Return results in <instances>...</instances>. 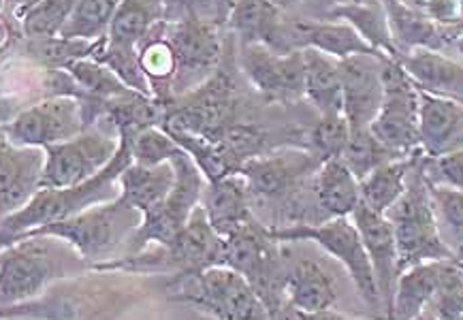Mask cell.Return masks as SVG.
I'll list each match as a JSON object with an SVG mask.
<instances>
[{
	"mask_svg": "<svg viewBox=\"0 0 463 320\" xmlns=\"http://www.w3.org/2000/svg\"><path fill=\"white\" fill-rule=\"evenodd\" d=\"M325 20H342L350 24L380 56L400 61V52H397L393 34H391L387 11L380 0H367V3L359 5H334L326 11Z\"/></svg>",
	"mask_w": 463,
	"mask_h": 320,
	"instance_id": "cell-29",
	"label": "cell"
},
{
	"mask_svg": "<svg viewBox=\"0 0 463 320\" xmlns=\"http://www.w3.org/2000/svg\"><path fill=\"white\" fill-rule=\"evenodd\" d=\"M160 22H165L163 0H120L109 24L107 43L137 47Z\"/></svg>",
	"mask_w": 463,
	"mask_h": 320,
	"instance_id": "cell-32",
	"label": "cell"
},
{
	"mask_svg": "<svg viewBox=\"0 0 463 320\" xmlns=\"http://www.w3.org/2000/svg\"><path fill=\"white\" fill-rule=\"evenodd\" d=\"M425 312L436 320L463 318V263L459 260H442L436 290Z\"/></svg>",
	"mask_w": 463,
	"mask_h": 320,
	"instance_id": "cell-39",
	"label": "cell"
},
{
	"mask_svg": "<svg viewBox=\"0 0 463 320\" xmlns=\"http://www.w3.org/2000/svg\"><path fill=\"white\" fill-rule=\"evenodd\" d=\"M175 182V171L171 163L156 165V167H144V165L130 163L122 175L118 177L120 197L137 210L141 216L158 207L169 197Z\"/></svg>",
	"mask_w": 463,
	"mask_h": 320,
	"instance_id": "cell-27",
	"label": "cell"
},
{
	"mask_svg": "<svg viewBox=\"0 0 463 320\" xmlns=\"http://www.w3.org/2000/svg\"><path fill=\"white\" fill-rule=\"evenodd\" d=\"M425 160L427 156L423 152L414 156L406 180V191L393 207L384 212L393 227L397 248H400L402 271L412 265L430 263V260H455L438 235L430 180L425 175Z\"/></svg>",
	"mask_w": 463,
	"mask_h": 320,
	"instance_id": "cell-5",
	"label": "cell"
},
{
	"mask_svg": "<svg viewBox=\"0 0 463 320\" xmlns=\"http://www.w3.org/2000/svg\"><path fill=\"white\" fill-rule=\"evenodd\" d=\"M425 175L430 182L447 184L463 191V147L438 158L425 160Z\"/></svg>",
	"mask_w": 463,
	"mask_h": 320,
	"instance_id": "cell-44",
	"label": "cell"
},
{
	"mask_svg": "<svg viewBox=\"0 0 463 320\" xmlns=\"http://www.w3.org/2000/svg\"><path fill=\"white\" fill-rule=\"evenodd\" d=\"M165 248H167L174 276L194 274L207 267L222 265L224 259V237L218 235L216 229L212 227L203 205L194 207L174 244Z\"/></svg>",
	"mask_w": 463,
	"mask_h": 320,
	"instance_id": "cell-20",
	"label": "cell"
},
{
	"mask_svg": "<svg viewBox=\"0 0 463 320\" xmlns=\"http://www.w3.org/2000/svg\"><path fill=\"white\" fill-rule=\"evenodd\" d=\"M334 5H359V3H367V0H331Z\"/></svg>",
	"mask_w": 463,
	"mask_h": 320,
	"instance_id": "cell-49",
	"label": "cell"
},
{
	"mask_svg": "<svg viewBox=\"0 0 463 320\" xmlns=\"http://www.w3.org/2000/svg\"><path fill=\"white\" fill-rule=\"evenodd\" d=\"M420 92L463 103V61L438 50H417L403 53L397 61Z\"/></svg>",
	"mask_w": 463,
	"mask_h": 320,
	"instance_id": "cell-23",
	"label": "cell"
},
{
	"mask_svg": "<svg viewBox=\"0 0 463 320\" xmlns=\"http://www.w3.org/2000/svg\"><path fill=\"white\" fill-rule=\"evenodd\" d=\"M419 147L427 158L463 147V103L420 92Z\"/></svg>",
	"mask_w": 463,
	"mask_h": 320,
	"instance_id": "cell-21",
	"label": "cell"
},
{
	"mask_svg": "<svg viewBox=\"0 0 463 320\" xmlns=\"http://www.w3.org/2000/svg\"><path fill=\"white\" fill-rule=\"evenodd\" d=\"M141 69L150 81L152 97L160 105H167L174 99L175 80V53L167 39V22H160L154 31L137 45Z\"/></svg>",
	"mask_w": 463,
	"mask_h": 320,
	"instance_id": "cell-30",
	"label": "cell"
},
{
	"mask_svg": "<svg viewBox=\"0 0 463 320\" xmlns=\"http://www.w3.org/2000/svg\"><path fill=\"white\" fill-rule=\"evenodd\" d=\"M64 71H67L71 80L75 81V86L84 92V97L99 100V103L103 105L107 100L127 97V94L133 92L130 88L124 86L105 64L94 61L92 56L69 62Z\"/></svg>",
	"mask_w": 463,
	"mask_h": 320,
	"instance_id": "cell-36",
	"label": "cell"
},
{
	"mask_svg": "<svg viewBox=\"0 0 463 320\" xmlns=\"http://www.w3.org/2000/svg\"><path fill=\"white\" fill-rule=\"evenodd\" d=\"M350 221H353L354 227L359 229L361 241H364L367 259H370L372 263L373 278H376L378 295L384 310V320H387L391 306H393L397 280H400L402 276L400 248H397L393 227H391V222L387 221L384 213L370 210L365 203L357 205V210L353 212Z\"/></svg>",
	"mask_w": 463,
	"mask_h": 320,
	"instance_id": "cell-16",
	"label": "cell"
},
{
	"mask_svg": "<svg viewBox=\"0 0 463 320\" xmlns=\"http://www.w3.org/2000/svg\"><path fill=\"white\" fill-rule=\"evenodd\" d=\"M45 150L11 144L0 127V221L22 210L41 188Z\"/></svg>",
	"mask_w": 463,
	"mask_h": 320,
	"instance_id": "cell-18",
	"label": "cell"
},
{
	"mask_svg": "<svg viewBox=\"0 0 463 320\" xmlns=\"http://www.w3.org/2000/svg\"><path fill=\"white\" fill-rule=\"evenodd\" d=\"M222 265L246 278L259 299L263 301L269 320H274L284 306L287 254L280 241L269 235L259 218L235 231L233 235L224 237Z\"/></svg>",
	"mask_w": 463,
	"mask_h": 320,
	"instance_id": "cell-7",
	"label": "cell"
},
{
	"mask_svg": "<svg viewBox=\"0 0 463 320\" xmlns=\"http://www.w3.org/2000/svg\"><path fill=\"white\" fill-rule=\"evenodd\" d=\"M284 254H287L284 304L299 312L331 310L337 301V287L326 267L307 257L293 259L287 250Z\"/></svg>",
	"mask_w": 463,
	"mask_h": 320,
	"instance_id": "cell-22",
	"label": "cell"
},
{
	"mask_svg": "<svg viewBox=\"0 0 463 320\" xmlns=\"http://www.w3.org/2000/svg\"><path fill=\"white\" fill-rule=\"evenodd\" d=\"M420 90L393 58L383 62V103L370 124L372 135L397 156L411 158L419 147Z\"/></svg>",
	"mask_w": 463,
	"mask_h": 320,
	"instance_id": "cell-11",
	"label": "cell"
},
{
	"mask_svg": "<svg viewBox=\"0 0 463 320\" xmlns=\"http://www.w3.org/2000/svg\"><path fill=\"white\" fill-rule=\"evenodd\" d=\"M167 39L174 47L177 64L174 99L194 90L221 67V22L203 20V17H182L167 22Z\"/></svg>",
	"mask_w": 463,
	"mask_h": 320,
	"instance_id": "cell-12",
	"label": "cell"
},
{
	"mask_svg": "<svg viewBox=\"0 0 463 320\" xmlns=\"http://www.w3.org/2000/svg\"><path fill=\"white\" fill-rule=\"evenodd\" d=\"M453 50L457 53V58H461L463 61V28L459 31V34H457L455 41H453Z\"/></svg>",
	"mask_w": 463,
	"mask_h": 320,
	"instance_id": "cell-47",
	"label": "cell"
},
{
	"mask_svg": "<svg viewBox=\"0 0 463 320\" xmlns=\"http://www.w3.org/2000/svg\"><path fill=\"white\" fill-rule=\"evenodd\" d=\"M417 154H414V156H417ZM414 156L391 160V163L380 165V167L372 171V174H367L364 180H359L361 203H365L370 210L378 213H384L389 207H393L397 203V199H400L403 191H406V180L408 174H411Z\"/></svg>",
	"mask_w": 463,
	"mask_h": 320,
	"instance_id": "cell-33",
	"label": "cell"
},
{
	"mask_svg": "<svg viewBox=\"0 0 463 320\" xmlns=\"http://www.w3.org/2000/svg\"><path fill=\"white\" fill-rule=\"evenodd\" d=\"M250 201L246 180L240 174H233L218 182H207L201 205L216 233L229 237L257 218Z\"/></svg>",
	"mask_w": 463,
	"mask_h": 320,
	"instance_id": "cell-25",
	"label": "cell"
},
{
	"mask_svg": "<svg viewBox=\"0 0 463 320\" xmlns=\"http://www.w3.org/2000/svg\"><path fill=\"white\" fill-rule=\"evenodd\" d=\"M276 3H278V7L284 9V7H290V5L299 3V0H276Z\"/></svg>",
	"mask_w": 463,
	"mask_h": 320,
	"instance_id": "cell-50",
	"label": "cell"
},
{
	"mask_svg": "<svg viewBox=\"0 0 463 320\" xmlns=\"http://www.w3.org/2000/svg\"><path fill=\"white\" fill-rule=\"evenodd\" d=\"M5 45V31H3V26H0V47Z\"/></svg>",
	"mask_w": 463,
	"mask_h": 320,
	"instance_id": "cell-51",
	"label": "cell"
},
{
	"mask_svg": "<svg viewBox=\"0 0 463 320\" xmlns=\"http://www.w3.org/2000/svg\"><path fill=\"white\" fill-rule=\"evenodd\" d=\"M237 94L229 73L218 67L210 80L165 105L163 127L167 133H186L218 141L235 122Z\"/></svg>",
	"mask_w": 463,
	"mask_h": 320,
	"instance_id": "cell-10",
	"label": "cell"
},
{
	"mask_svg": "<svg viewBox=\"0 0 463 320\" xmlns=\"http://www.w3.org/2000/svg\"><path fill=\"white\" fill-rule=\"evenodd\" d=\"M317 207L329 218H350L361 203L359 177L346 167L342 158L325 160L310 180Z\"/></svg>",
	"mask_w": 463,
	"mask_h": 320,
	"instance_id": "cell-26",
	"label": "cell"
},
{
	"mask_svg": "<svg viewBox=\"0 0 463 320\" xmlns=\"http://www.w3.org/2000/svg\"><path fill=\"white\" fill-rule=\"evenodd\" d=\"M350 127L344 114L320 116V120L312 130V147L310 150L323 160L342 158L344 147L348 144Z\"/></svg>",
	"mask_w": 463,
	"mask_h": 320,
	"instance_id": "cell-43",
	"label": "cell"
},
{
	"mask_svg": "<svg viewBox=\"0 0 463 320\" xmlns=\"http://www.w3.org/2000/svg\"><path fill=\"white\" fill-rule=\"evenodd\" d=\"M387 56L359 53L340 61L342 114L350 130L367 128L383 103V62Z\"/></svg>",
	"mask_w": 463,
	"mask_h": 320,
	"instance_id": "cell-17",
	"label": "cell"
},
{
	"mask_svg": "<svg viewBox=\"0 0 463 320\" xmlns=\"http://www.w3.org/2000/svg\"><path fill=\"white\" fill-rule=\"evenodd\" d=\"M116 7L118 0H80L67 24H64L61 37L71 41H86V43H99V41L107 39Z\"/></svg>",
	"mask_w": 463,
	"mask_h": 320,
	"instance_id": "cell-35",
	"label": "cell"
},
{
	"mask_svg": "<svg viewBox=\"0 0 463 320\" xmlns=\"http://www.w3.org/2000/svg\"><path fill=\"white\" fill-rule=\"evenodd\" d=\"M224 24L240 37L241 45L263 43L278 53H288L284 50L282 9L276 0H233Z\"/></svg>",
	"mask_w": 463,
	"mask_h": 320,
	"instance_id": "cell-24",
	"label": "cell"
},
{
	"mask_svg": "<svg viewBox=\"0 0 463 320\" xmlns=\"http://www.w3.org/2000/svg\"><path fill=\"white\" fill-rule=\"evenodd\" d=\"M323 160L312 150L287 147L269 156H254L241 165L240 175L246 180L250 199H288L312 180Z\"/></svg>",
	"mask_w": 463,
	"mask_h": 320,
	"instance_id": "cell-14",
	"label": "cell"
},
{
	"mask_svg": "<svg viewBox=\"0 0 463 320\" xmlns=\"http://www.w3.org/2000/svg\"><path fill=\"white\" fill-rule=\"evenodd\" d=\"M240 67L265 99L290 103L304 97V53H278L263 43L241 45Z\"/></svg>",
	"mask_w": 463,
	"mask_h": 320,
	"instance_id": "cell-15",
	"label": "cell"
},
{
	"mask_svg": "<svg viewBox=\"0 0 463 320\" xmlns=\"http://www.w3.org/2000/svg\"><path fill=\"white\" fill-rule=\"evenodd\" d=\"M67 241L50 235H26L0 248V310L41 297L53 282L75 276Z\"/></svg>",
	"mask_w": 463,
	"mask_h": 320,
	"instance_id": "cell-3",
	"label": "cell"
},
{
	"mask_svg": "<svg viewBox=\"0 0 463 320\" xmlns=\"http://www.w3.org/2000/svg\"><path fill=\"white\" fill-rule=\"evenodd\" d=\"M130 163H133L130 139L120 137V147H118L114 160L97 177L71 188H39L34 197L22 210L0 221V248L33 233V231L47 227V224L77 216V213L88 210V207L116 199L120 194L118 177L122 175V171Z\"/></svg>",
	"mask_w": 463,
	"mask_h": 320,
	"instance_id": "cell-2",
	"label": "cell"
},
{
	"mask_svg": "<svg viewBox=\"0 0 463 320\" xmlns=\"http://www.w3.org/2000/svg\"><path fill=\"white\" fill-rule=\"evenodd\" d=\"M400 158L402 156H397L395 152H391L389 147H384L376 137H373L370 127L350 130L348 144L344 147L342 154V160L346 163V167L353 171L359 180H364L367 174H372L373 169L380 167V165Z\"/></svg>",
	"mask_w": 463,
	"mask_h": 320,
	"instance_id": "cell-40",
	"label": "cell"
},
{
	"mask_svg": "<svg viewBox=\"0 0 463 320\" xmlns=\"http://www.w3.org/2000/svg\"><path fill=\"white\" fill-rule=\"evenodd\" d=\"M94 50H97V43H86V41H71L62 37L31 39L33 56L50 69L64 71L69 62L92 56Z\"/></svg>",
	"mask_w": 463,
	"mask_h": 320,
	"instance_id": "cell-42",
	"label": "cell"
},
{
	"mask_svg": "<svg viewBox=\"0 0 463 320\" xmlns=\"http://www.w3.org/2000/svg\"><path fill=\"white\" fill-rule=\"evenodd\" d=\"M92 58L100 64H105V67L133 92L141 94V97L154 99L150 81H147L144 69H141L137 47L114 45L107 43V39H103L97 43V50H94Z\"/></svg>",
	"mask_w": 463,
	"mask_h": 320,
	"instance_id": "cell-37",
	"label": "cell"
},
{
	"mask_svg": "<svg viewBox=\"0 0 463 320\" xmlns=\"http://www.w3.org/2000/svg\"><path fill=\"white\" fill-rule=\"evenodd\" d=\"M182 147L175 144L174 137L163 127H150L130 139V154L135 165L144 167H156V165L169 163Z\"/></svg>",
	"mask_w": 463,
	"mask_h": 320,
	"instance_id": "cell-41",
	"label": "cell"
},
{
	"mask_svg": "<svg viewBox=\"0 0 463 320\" xmlns=\"http://www.w3.org/2000/svg\"><path fill=\"white\" fill-rule=\"evenodd\" d=\"M139 224L141 213L118 194L116 199L88 207L77 216L47 224L28 235H50L67 241L88 265L99 267L127 254L130 235Z\"/></svg>",
	"mask_w": 463,
	"mask_h": 320,
	"instance_id": "cell-4",
	"label": "cell"
},
{
	"mask_svg": "<svg viewBox=\"0 0 463 320\" xmlns=\"http://www.w3.org/2000/svg\"><path fill=\"white\" fill-rule=\"evenodd\" d=\"M171 299L213 320H269L263 301L246 278L227 265L175 276L171 282Z\"/></svg>",
	"mask_w": 463,
	"mask_h": 320,
	"instance_id": "cell-6",
	"label": "cell"
},
{
	"mask_svg": "<svg viewBox=\"0 0 463 320\" xmlns=\"http://www.w3.org/2000/svg\"><path fill=\"white\" fill-rule=\"evenodd\" d=\"M165 22H175L182 17H203L222 24L218 0H163Z\"/></svg>",
	"mask_w": 463,
	"mask_h": 320,
	"instance_id": "cell-45",
	"label": "cell"
},
{
	"mask_svg": "<svg viewBox=\"0 0 463 320\" xmlns=\"http://www.w3.org/2000/svg\"><path fill=\"white\" fill-rule=\"evenodd\" d=\"M440 265L442 260H430V263L412 265L402 271L387 320H417L425 312L436 290Z\"/></svg>",
	"mask_w": 463,
	"mask_h": 320,
	"instance_id": "cell-31",
	"label": "cell"
},
{
	"mask_svg": "<svg viewBox=\"0 0 463 320\" xmlns=\"http://www.w3.org/2000/svg\"><path fill=\"white\" fill-rule=\"evenodd\" d=\"M120 135L90 127L62 144L47 146L41 188H71L97 177L114 160Z\"/></svg>",
	"mask_w": 463,
	"mask_h": 320,
	"instance_id": "cell-13",
	"label": "cell"
},
{
	"mask_svg": "<svg viewBox=\"0 0 463 320\" xmlns=\"http://www.w3.org/2000/svg\"><path fill=\"white\" fill-rule=\"evenodd\" d=\"M457 3H459V5H461V7H463V0H457Z\"/></svg>",
	"mask_w": 463,
	"mask_h": 320,
	"instance_id": "cell-52",
	"label": "cell"
},
{
	"mask_svg": "<svg viewBox=\"0 0 463 320\" xmlns=\"http://www.w3.org/2000/svg\"><path fill=\"white\" fill-rule=\"evenodd\" d=\"M7 3L15 5V7H22V9H26L28 5H33V3H34V0H7Z\"/></svg>",
	"mask_w": 463,
	"mask_h": 320,
	"instance_id": "cell-48",
	"label": "cell"
},
{
	"mask_svg": "<svg viewBox=\"0 0 463 320\" xmlns=\"http://www.w3.org/2000/svg\"><path fill=\"white\" fill-rule=\"evenodd\" d=\"M274 320H367V318L346 316V314L335 312L334 307H331V310H323V312H299V310H295V307L284 304L282 310L278 312V316Z\"/></svg>",
	"mask_w": 463,
	"mask_h": 320,
	"instance_id": "cell-46",
	"label": "cell"
},
{
	"mask_svg": "<svg viewBox=\"0 0 463 320\" xmlns=\"http://www.w3.org/2000/svg\"><path fill=\"white\" fill-rule=\"evenodd\" d=\"M90 109L103 114L105 105L77 94H56L22 109L3 128L11 144L43 150L47 146L73 139L90 128V122L97 118L90 114Z\"/></svg>",
	"mask_w": 463,
	"mask_h": 320,
	"instance_id": "cell-9",
	"label": "cell"
},
{
	"mask_svg": "<svg viewBox=\"0 0 463 320\" xmlns=\"http://www.w3.org/2000/svg\"><path fill=\"white\" fill-rule=\"evenodd\" d=\"M269 235L280 244L293 241H314V244L329 252L337 263L344 265L350 280L357 288L359 297L370 310L384 320L383 301H380L376 278H373L372 263L361 241L359 229L350 218H329L318 224H287V227H267Z\"/></svg>",
	"mask_w": 463,
	"mask_h": 320,
	"instance_id": "cell-8",
	"label": "cell"
},
{
	"mask_svg": "<svg viewBox=\"0 0 463 320\" xmlns=\"http://www.w3.org/2000/svg\"><path fill=\"white\" fill-rule=\"evenodd\" d=\"M304 53V97L320 116L342 114V75L340 61L306 47Z\"/></svg>",
	"mask_w": 463,
	"mask_h": 320,
	"instance_id": "cell-28",
	"label": "cell"
},
{
	"mask_svg": "<svg viewBox=\"0 0 463 320\" xmlns=\"http://www.w3.org/2000/svg\"><path fill=\"white\" fill-rule=\"evenodd\" d=\"M118 3H120V0H118Z\"/></svg>",
	"mask_w": 463,
	"mask_h": 320,
	"instance_id": "cell-53",
	"label": "cell"
},
{
	"mask_svg": "<svg viewBox=\"0 0 463 320\" xmlns=\"http://www.w3.org/2000/svg\"><path fill=\"white\" fill-rule=\"evenodd\" d=\"M80 0H34L20 11L22 31L28 39L61 37L64 24Z\"/></svg>",
	"mask_w": 463,
	"mask_h": 320,
	"instance_id": "cell-38",
	"label": "cell"
},
{
	"mask_svg": "<svg viewBox=\"0 0 463 320\" xmlns=\"http://www.w3.org/2000/svg\"><path fill=\"white\" fill-rule=\"evenodd\" d=\"M438 235L455 260L463 263V191L430 182Z\"/></svg>",
	"mask_w": 463,
	"mask_h": 320,
	"instance_id": "cell-34",
	"label": "cell"
},
{
	"mask_svg": "<svg viewBox=\"0 0 463 320\" xmlns=\"http://www.w3.org/2000/svg\"><path fill=\"white\" fill-rule=\"evenodd\" d=\"M139 274L90 267L53 282L37 299L0 310V320H120L141 295Z\"/></svg>",
	"mask_w": 463,
	"mask_h": 320,
	"instance_id": "cell-1",
	"label": "cell"
},
{
	"mask_svg": "<svg viewBox=\"0 0 463 320\" xmlns=\"http://www.w3.org/2000/svg\"><path fill=\"white\" fill-rule=\"evenodd\" d=\"M318 50L326 56L344 61L359 53H380L365 43V39L353 26L342 20H297L284 22V50Z\"/></svg>",
	"mask_w": 463,
	"mask_h": 320,
	"instance_id": "cell-19",
	"label": "cell"
}]
</instances>
